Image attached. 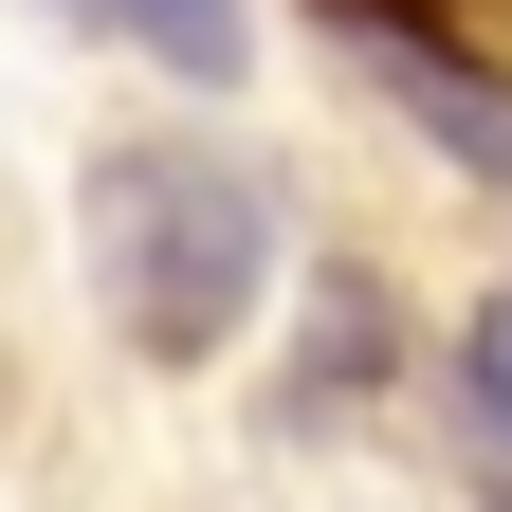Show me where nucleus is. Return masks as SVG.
Listing matches in <instances>:
<instances>
[{
    "label": "nucleus",
    "instance_id": "f257e3e1",
    "mask_svg": "<svg viewBox=\"0 0 512 512\" xmlns=\"http://www.w3.org/2000/svg\"><path fill=\"white\" fill-rule=\"evenodd\" d=\"M74 238H92V293H110V330L147 348V366H220L238 311L275 293V202H256L220 147H183V128L92 147Z\"/></svg>",
    "mask_w": 512,
    "mask_h": 512
},
{
    "label": "nucleus",
    "instance_id": "f03ea898",
    "mask_svg": "<svg viewBox=\"0 0 512 512\" xmlns=\"http://www.w3.org/2000/svg\"><path fill=\"white\" fill-rule=\"evenodd\" d=\"M348 55H366V74L403 92V110H421V128H439L476 183H512V92H494V74H476L439 19H403V0H348Z\"/></svg>",
    "mask_w": 512,
    "mask_h": 512
},
{
    "label": "nucleus",
    "instance_id": "7ed1b4c3",
    "mask_svg": "<svg viewBox=\"0 0 512 512\" xmlns=\"http://www.w3.org/2000/svg\"><path fill=\"white\" fill-rule=\"evenodd\" d=\"M458 439H476V476L512 494V293H476V330H458Z\"/></svg>",
    "mask_w": 512,
    "mask_h": 512
},
{
    "label": "nucleus",
    "instance_id": "20e7f679",
    "mask_svg": "<svg viewBox=\"0 0 512 512\" xmlns=\"http://www.w3.org/2000/svg\"><path fill=\"white\" fill-rule=\"evenodd\" d=\"M74 19H110V37H147L165 74H202V92L238 74V0H74Z\"/></svg>",
    "mask_w": 512,
    "mask_h": 512
}]
</instances>
